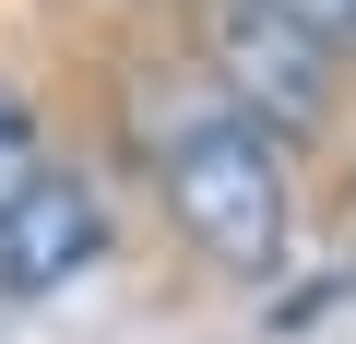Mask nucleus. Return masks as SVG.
Here are the masks:
<instances>
[{
    "instance_id": "39448f33",
    "label": "nucleus",
    "mask_w": 356,
    "mask_h": 344,
    "mask_svg": "<svg viewBox=\"0 0 356 344\" xmlns=\"http://www.w3.org/2000/svg\"><path fill=\"white\" fill-rule=\"evenodd\" d=\"M273 24H297L309 48H332V60H356V0H261Z\"/></svg>"
},
{
    "instance_id": "7ed1b4c3",
    "label": "nucleus",
    "mask_w": 356,
    "mask_h": 344,
    "mask_svg": "<svg viewBox=\"0 0 356 344\" xmlns=\"http://www.w3.org/2000/svg\"><path fill=\"white\" fill-rule=\"evenodd\" d=\"M83 261H107V202H95V179L48 166V179H24L13 202H0V297H48V285H72Z\"/></svg>"
},
{
    "instance_id": "20e7f679",
    "label": "nucleus",
    "mask_w": 356,
    "mask_h": 344,
    "mask_svg": "<svg viewBox=\"0 0 356 344\" xmlns=\"http://www.w3.org/2000/svg\"><path fill=\"white\" fill-rule=\"evenodd\" d=\"M24 179H48V142H36V119H24V95L0 83V202H13Z\"/></svg>"
},
{
    "instance_id": "f03ea898",
    "label": "nucleus",
    "mask_w": 356,
    "mask_h": 344,
    "mask_svg": "<svg viewBox=\"0 0 356 344\" xmlns=\"http://www.w3.org/2000/svg\"><path fill=\"white\" fill-rule=\"evenodd\" d=\"M202 60L226 72V107H250L273 131H321L332 119V48H309L297 24H273L261 0H214Z\"/></svg>"
},
{
    "instance_id": "f257e3e1",
    "label": "nucleus",
    "mask_w": 356,
    "mask_h": 344,
    "mask_svg": "<svg viewBox=\"0 0 356 344\" xmlns=\"http://www.w3.org/2000/svg\"><path fill=\"white\" fill-rule=\"evenodd\" d=\"M154 179H166V214L214 273H273L285 238H297V190H285V154L250 107H191L166 142H154Z\"/></svg>"
}]
</instances>
